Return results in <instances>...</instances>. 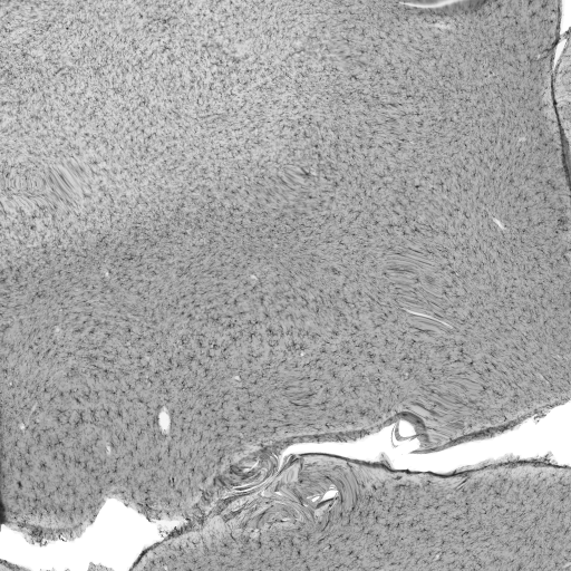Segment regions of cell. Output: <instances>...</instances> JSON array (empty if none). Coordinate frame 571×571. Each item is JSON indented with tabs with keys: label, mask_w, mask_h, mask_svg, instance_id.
Here are the masks:
<instances>
[{
	"label": "cell",
	"mask_w": 571,
	"mask_h": 571,
	"mask_svg": "<svg viewBox=\"0 0 571 571\" xmlns=\"http://www.w3.org/2000/svg\"><path fill=\"white\" fill-rule=\"evenodd\" d=\"M553 94L561 129L569 140L570 130V46L569 40L557 57L553 75Z\"/></svg>",
	"instance_id": "obj_1"
}]
</instances>
